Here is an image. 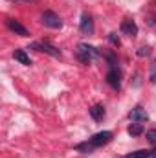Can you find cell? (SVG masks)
Instances as JSON below:
<instances>
[{
	"instance_id": "1",
	"label": "cell",
	"mask_w": 156,
	"mask_h": 158,
	"mask_svg": "<svg viewBox=\"0 0 156 158\" xmlns=\"http://www.w3.org/2000/svg\"><path fill=\"white\" fill-rule=\"evenodd\" d=\"M112 140V132L110 131H103V132H97V134H94L92 138H88L86 142H83V143H77L76 145V149H77L79 153H92L94 149H99V147H103L105 143H109Z\"/></svg>"
},
{
	"instance_id": "18",
	"label": "cell",
	"mask_w": 156,
	"mask_h": 158,
	"mask_svg": "<svg viewBox=\"0 0 156 158\" xmlns=\"http://www.w3.org/2000/svg\"><path fill=\"white\" fill-rule=\"evenodd\" d=\"M153 158H156V151H153Z\"/></svg>"
},
{
	"instance_id": "10",
	"label": "cell",
	"mask_w": 156,
	"mask_h": 158,
	"mask_svg": "<svg viewBox=\"0 0 156 158\" xmlns=\"http://www.w3.org/2000/svg\"><path fill=\"white\" fill-rule=\"evenodd\" d=\"M13 57H15L20 64H24V66H30V64H31V59L26 55L24 50H15V52H13Z\"/></svg>"
},
{
	"instance_id": "14",
	"label": "cell",
	"mask_w": 156,
	"mask_h": 158,
	"mask_svg": "<svg viewBox=\"0 0 156 158\" xmlns=\"http://www.w3.org/2000/svg\"><path fill=\"white\" fill-rule=\"evenodd\" d=\"M145 136H147V140H149L151 143H154V145H156V129L147 131V132H145Z\"/></svg>"
},
{
	"instance_id": "19",
	"label": "cell",
	"mask_w": 156,
	"mask_h": 158,
	"mask_svg": "<svg viewBox=\"0 0 156 158\" xmlns=\"http://www.w3.org/2000/svg\"><path fill=\"white\" fill-rule=\"evenodd\" d=\"M18 2H30V0H18Z\"/></svg>"
},
{
	"instance_id": "17",
	"label": "cell",
	"mask_w": 156,
	"mask_h": 158,
	"mask_svg": "<svg viewBox=\"0 0 156 158\" xmlns=\"http://www.w3.org/2000/svg\"><path fill=\"white\" fill-rule=\"evenodd\" d=\"M109 40H110L114 46H119V39L116 37V33H110V35H109Z\"/></svg>"
},
{
	"instance_id": "2",
	"label": "cell",
	"mask_w": 156,
	"mask_h": 158,
	"mask_svg": "<svg viewBox=\"0 0 156 158\" xmlns=\"http://www.w3.org/2000/svg\"><path fill=\"white\" fill-rule=\"evenodd\" d=\"M101 53L94 48V46H90V44H79L77 46V59L81 63H84V64H90L94 59H97Z\"/></svg>"
},
{
	"instance_id": "7",
	"label": "cell",
	"mask_w": 156,
	"mask_h": 158,
	"mask_svg": "<svg viewBox=\"0 0 156 158\" xmlns=\"http://www.w3.org/2000/svg\"><path fill=\"white\" fill-rule=\"evenodd\" d=\"M121 33H125L127 37H134L138 33V24L132 19H125L121 22Z\"/></svg>"
},
{
	"instance_id": "3",
	"label": "cell",
	"mask_w": 156,
	"mask_h": 158,
	"mask_svg": "<svg viewBox=\"0 0 156 158\" xmlns=\"http://www.w3.org/2000/svg\"><path fill=\"white\" fill-rule=\"evenodd\" d=\"M42 22H44V26H48V28H53V30H59V28L63 26V20H61V17H59L57 13L50 11V9L42 13Z\"/></svg>"
},
{
	"instance_id": "15",
	"label": "cell",
	"mask_w": 156,
	"mask_h": 158,
	"mask_svg": "<svg viewBox=\"0 0 156 158\" xmlns=\"http://www.w3.org/2000/svg\"><path fill=\"white\" fill-rule=\"evenodd\" d=\"M151 81L153 83H156V61H153V64H151Z\"/></svg>"
},
{
	"instance_id": "11",
	"label": "cell",
	"mask_w": 156,
	"mask_h": 158,
	"mask_svg": "<svg viewBox=\"0 0 156 158\" xmlns=\"http://www.w3.org/2000/svg\"><path fill=\"white\" fill-rule=\"evenodd\" d=\"M90 116L96 119V121H101V119L105 118V107L103 105H94L90 109Z\"/></svg>"
},
{
	"instance_id": "13",
	"label": "cell",
	"mask_w": 156,
	"mask_h": 158,
	"mask_svg": "<svg viewBox=\"0 0 156 158\" xmlns=\"http://www.w3.org/2000/svg\"><path fill=\"white\" fill-rule=\"evenodd\" d=\"M153 156V151H147V149H140V151H134V153H129L125 158H151Z\"/></svg>"
},
{
	"instance_id": "9",
	"label": "cell",
	"mask_w": 156,
	"mask_h": 158,
	"mask_svg": "<svg viewBox=\"0 0 156 158\" xmlns=\"http://www.w3.org/2000/svg\"><path fill=\"white\" fill-rule=\"evenodd\" d=\"M130 118H132V121L143 123V121H147V119H149V116H147V112H145L142 107H136V109H132V112H130Z\"/></svg>"
},
{
	"instance_id": "12",
	"label": "cell",
	"mask_w": 156,
	"mask_h": 158,
	"mask_svg": "<svg viewBox=\"0 0 156 158\" xmlns=\"http://www.w3.org/2000/svg\"><path fill=\"white\" fill-rule=\"evenodd\" d=\"M127 132H129L130 136H140V134H143V125H142V123H138V121H134V123H130V125H129Z\"/></svg>"
},
{
	"instance_id": "16",
	"label": "cell",
	"mask_w": 156,
	"mask_h": 158,
	"mask_svg": "<svg viewBox=\"0 0 156 158\" xmlns=\"http://www.w3.org/2000/svg\"><path fill=\"white\" fill-rule=\"evenodd\" d=\"M149 53H151V48H149V46H147V48L143 46V48H140V52H138V55H140V57H143V55H149Z\"/></svg>"
},
{
	"instance_id": "5",
	"label": "cell",
	"mask_w": 156,
	"mask_h": 158,
	"mask_svg": "<svg viewBox=\"0 0 156 158\" xmlns=\"http://www.w3.org/2000/svg\"><path fill=\"white\" fill-rule=\"evenodd\" d=\"M7 28L11 30V31H15L17 35H20V37H30V30L28 28H24L18 20H15V19H7Z\"/></svg>"
},
{
	"instance_id": "6",
	"label": "cell",
	"mask_w": 156,
	"mask_h": 158,
	"mask_svg": "<svg viewBox=\"0 0 156 158\" xmlns=\"http://www.w3.org/2000/svg\"><path fill=\"white\" fill-rule=\"evenodd\" d=\"M79 28H81V33H84V35H92L94 33V20H92V17L88 13H83Z\"/></svg>"
},
{
	"instance_id": "8",
	"label": "cell",
	"mask_w": 156,
	"mask_h": 158,
	"mask_svg": "<svg viewBox=\"0 0 156 158\" xmlns=\"http://www.w3.org/2000/svg\"><path fill=\"white\" fill-rule=\"evenodd\" d=\"M107 83L112 86V88H119L121 86V74H119V70H117L116 66H112L110 70H109V74H107Z\"/></svg>"
},
{
	"instance_id": "4",
	"label": "cell",
	"mask_w": 156,
	"mask_h": 158,
	"mask_svg": "<svg viewBox=\"0 0 156 158\" xmlns=\"http://www.w3.org/2000/svg\"><path fill=\"white\" fill-rule=\"evenodd\" d=\"M31 48L37 50V52H44V53H48V55H51V57H61V50L55 48V46H51L50 42H42V40H40V42H33Z\"/></svg>"
}]
</instances>
